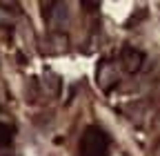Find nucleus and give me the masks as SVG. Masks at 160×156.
<instances>
[{
    "mask_svg": "<svg viewBox=\"0 0 160 156\" xmlns=\"http://www.w3.org/2000/svg\"><path fill=\"white\" fill-rule=\"evenodd\" d=\"M109 138L100 127H87L80 138V156H107Z\"/></svg>",
    "mask_w": 160,
    "mask_h": 156,
    "instance_id": "1",
    "label": "nucleus"
},
{
    "mask_svg": "<svg viewBox=\"0 0 160 156\" xmlns=\"http://www.w3.org/2000/svg\"><path fill=\"white\" fill-rule=\"evenodd\" d=\"M120 60H122V67L129 74H136L145 63V54L140 49H136V47H125L122 54H120Z\"/></svg>",
    "mask_w": 160,
    "mask_h": 156,
    "instance_id": "2",
    "label": "nucleus"
},
{
    "mask_svg": "<svg viewBox=\"0 0 160 156\" xmlns=\"http://www.w3.org/2000/svg\"><path fill=\"white\" fill-rule=\"evenodd\" d=\"M11 138H13V129L9 125H5V123H0V149L7 147L11 143Z\"/></svg>",
    "mask_w": 160,
    "mask_h": 156,
    "instance_id": "3",
    "label": "nucleus"
}]
</instances>
